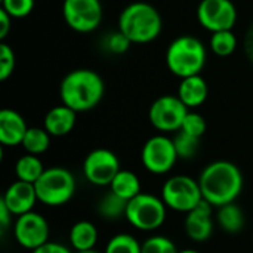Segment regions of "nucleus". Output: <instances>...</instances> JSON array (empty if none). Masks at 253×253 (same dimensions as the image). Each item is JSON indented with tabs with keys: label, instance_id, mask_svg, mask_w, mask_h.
Returning a JSON list of instances; mask_svg holds the SVG:
<instances>
[{
	"label": "nucleus",
	"instance_id": "obj_15",
	"mask_svg": "<svg viewBox=\"0 0 253 253\" xmlns=\"http://www.w3.org/2000/svg\"><path fill=\"white\" fill-rule=\"evenodd\" d=\"M1 202L12 212V215L21 216L24 213L31 212L33 208L36 206V202H39V199L36 194L34 184L18 179L7 187V190L1 197Z\"/></svg>",
	"mask_w": 253,
	"mask_h": 253
},
{
	"label": "nucleus",
	"instance_id": "obj_9",
	"mask_svg": "<svg viewBox=\"0 0 253 253\" xmlns=\"http://www.w3.org/2000/svg\"><path fill=\"white\" fill-rule=\"evenodd\" d=\"M62 15L65 24L76 33H92L102 21L101 0H64Z\"/></svg>",
	"mask_w": 253,
	"mask_h": 253
},
{
	"label": "nucleus",
	"instance_id": "obj_4",
	"mask_svg": "<svg viewBox=\"0 0 253 253\" xmlns=\"http://www.w3.org/2000/svg\"><path fill=\"white\" fill-rule=\"evenodd\" d=\"M165 59L169 71L173 76L185 79L203 71L208 52L200 39L191 34H182L170 42L166 49Z\"/></svg>",
	"mask_w": 253,
	"mask_h": 253
},
{
	"label": "nucleus",
	"instance_id": "obj_13",
	"mask_svg": "<svg viewBox=\"0 0 253 253\" xmlns=\"http://www.w3.org/2000/svg\"><path fill=\"white\" fill-rule=\"evenodd\" d=\"M13 237L19 246L33 252L49 242V224L44 216L31 211L16 216L13 224Z\"/></svg>",
	"mask_w": 253,
	"mask_h": 253
},
{
	"label": "nucleus",
	"instance_id": "obj_3",
	"mask_svg": "<svg viewBox=\"0 0 253 253\" xmlns=\"http://www.w3.org/2000/svg\"><path fill=\"white\" fill-rule=\"evenodd\" d=\"M163 28L160 12L147 1L127 4L119 16V28L132 44H147L154 42Z\"/></svg>",
	"mask_w": 253,
	"mask_h": 253
},
{
	"label": "nucleus",
	"instance_id": "obj_24",
	"mask_svg": "<svg viewBox=\"0 0 253 253\" xmlns=\"http://www.w3.org/2000/svg\"><path fill=\"white\" fill-rule=\"evenodd\" d=\"M21 145L28 154L40 156L47 151L50 145V135L44 127H28Z\"/></svg>",
	"mask_w": 253,
	"mask_h": 253
},
{
	"label": "nucleus",
	"instance_id": "obj_38",
	"mask_svg": "<svg viewBox=\"0 0 253 253\" xmlns=\"http://www.w3.org/2000/svg\"><path fill=\"white\" fill-rule=\"evenodd\" d=\"M77 253H99V252H96L95 249H92V251H84V252H77Z\"/></svg>",
	"mask_w": 253,
	"mask_h": 253
},
{
	"label": "nucleus",
	"instance_id": "obj_14",
	"mask_svg": "<svg viewBox=\"0 0 253 253\" xmlns=\"http://www.w3.org/2000/svg\"><path fill=\"white\" fill-rule=\"evenodd\" d=\"M184 228L194 242H206L213 233V206L205 199L187 213Z\"/></svg>",
	"mask_w": 253,
	"mask_h": 253
},
{
	"label": "nucleus",
	"instance_id": "obj_21",
	"mask_svg": "<svg viewBox=\"0 0 253 253\" xmlns=\"http://www.w3.org/2000/svg\"><path fill=\"white\" fill-rule=\"evenodd\" d=\"M216 222L225 233L237 234L245 227V213L236 203H228L218 208Z\"/></svg>",
	"mask_w": 253,
	"mask_h": 253
},
{
	"label": "nucleus",
	"instance_id": "obj_10",
	"mask_svg": "<svg viewBox=\"0 0 253 253\" xmlns=\"http://www.w3.org/2000/svg\"><path fill=\"white\" fill-rule=\"evenodd\" d=\"M141 160L148 172L154 175L168 173L178 160L173 139L165 135L151 136L142 147Z\"/></svg>",
	"mask_w": 253,
	"mask_h": 253
},
{
	"label": "nucleus",
	"instance_id": "obj_32",
	"mask_svg": "<svg viewBox=\"0 0 253 253\" xmlns=\"http://www.w3.org/2000/svg\"><path fill=\"white\" fill-rule=\"evenodd\" d=\"M130 44H132V42L120 30L113 31L105 37V47L108 52H111L114 55H122V53L127 52Z\"/></svg>",
	"mask_w": 253,
	"mask_h": 253
},
{
	"label": "nucleus",
	"instance_id": "obj_1",
	"mask_svg": "<svg viewBox=\"0 0 253 253\" xmlns=\"http://www.w3.org/2000/svg\"><path fill=\"white\" fill-rule=\"evenodd\" d=\"M202 196L213 208L234 203L243 190V175L237 165L228 160L209 163L199 176Z\"/></svg>",
	"mask_w": 253,
	"mask_h": 253
},
{
	"label": "nucleus",
	"instance_id": "obj_22",
	"mask_svg": "<svg viewBox=\"0 0 253 253\" xmlns=\"http://www.w3.org/2000/svg\"><path fill=\"white\" fill-rule=\"evenodd\" d=\"M44 168L43 163L40 162L39 156L34 154H24L22 157L18 159L15 165V173L19 181H25L30 184H36L39 178L43 175Z\"/></svg>",
	"mask_w": 253,
	"mask_h": 253
},
{
	"label": "nucleus",
	"instance_id": "obj_5",
	"mask_svg": "<svg viewBox=\"0 0 253 253\" xmlns=\"http://www.w3.org/2000/svg\"><path fill=\"white\" fill-rule=\"evenodd\" d=\"M40 203L46 206H62L68 203L76 191V179L65 168H47L34 184Z\"/></svg>",
	"mask_w": 253,
	"mask_h": 253
},
{
	"label": "nucleus",
	"instance_id": "obj_30",
	"mask_svg": "<svg viewBox=\"0 0 253 253\" xmlns=\"http://www.w3.org/2000/svg\"><path fill=\"white\" fill-rule=\"evenodd\" d=\"M0 1H1V9L16 19L28 16L33 12L36 3V0H0Z\"/></svg>",
	"mask_w": 253,
	"mask_h": 253
},
{
	"label": "nucleus",
	"instance_id": "obj_31",
	"mask_svg": "<svg viewBox=\"0 0 253 253\" xmlns=\"http://www.w3.org/2000/svg\"><path fill=\"white\" fill-rule=\"evenodd\" d=\"M15 52L13 49L1 42L0 43V80L1 82H6L12 74H13V70H15Z\"/></svg>",
	"mask_w": 253,
	"mask_h": 253
},
{
	"label": "nucleus",
	"instance_id": "obj_37",
	"mask_svg": "<svg viewBox=\"0 0 253 253\" xmlns=\"http://www.w3.org/2000/svg\"><path fill=\"white\" fill-rule=\"evenodd\" d=\"M178 253H200V252H197V251H194V249H185V251H179Z\"/></svg>",
	"mask_w": 253,
	"mask_h": 253
},
{
	"label": "nucleus",
	"instance_id": "obj_7",
	"mask_svg": "<svg viewBox=\"0 0 253 253\" xmlns=\"http://www.w3.org/2000/svg\"><path fill=\"white\" fill-rule=\"evenodd\" d=\"M162 199L169 209L188 213L203 200V196L199 181L187 175H175L165 182Z\"/></svg>",
	"mask_w": 253,
	"mask_h": 253
},
{
	"label": "nucleus",
	"instance_id": "obj_25",
	"mask_svg": "<svg viewBox=\"0 0 253 253\" xmlns=\"http://www.w3.org/2000/svg\"><path fill=\"white\" fill-rule=\"evenodd\" d=\"M209 46L216 56L225 58V56L233 55L234 50L237 49V37L233 33V30L216 31V33H212Z\"/></svg>",
	"mask_w": 253,
	"mask_h": 253
},
{
	"label": "nucleus",
	"instance_id": "obj_27",
	"mask_svg": "<svg viewBox=\"0 0 253 253\" xmlns=\"http://www.w3.org/2000/svg\"><path fill=\"white\" fill-rule=\"evenodd\" d=\"M104 253H142V245L130 234H117L105 246Z\"/></svg>",
	"mask_w": 253,
	"mask_h": 253
},
{
	"label": "nucleus",
	"instance_id": "obj_35",
	"mask_svg": "<svg viewBox=\"0 0 253 253\" xmlns=\"http://www.w3.org/2000/svg\"><path fill=\"white\" fill-rule=\"evenodd\" d=\"M243 49H245V53H246L249 62L253 64V22L246 30L245 40H243Z\"/></svg>",
	"mask_w": 253,
	"mask_h": 253
},
{
	"label": "nucleus",
	"instance_id": "obj_29",
	"mask_svg": "<svg viewBox=\"0 0 253 253\" xmlns=\"http://www.w3.org/2000/svg\"><path fill=\"white\" fill-rule=\"evenodd\" d=\"M206 127H208V125H206V120L202 114H199L196 111H188L179 130H184L193 136L202 138L206 132Z\"/></svg>",
	"mask_w": 253,
	"mask_h": 253
},
{
	"label": "nucleus",
	"instance_id": "obj_17",
	"mask_svg": "<svg viewBox=\"0 0 253 253\" xmlns=\"http://www.w3.org/2000/svg\"><path fill=\"white\" fill-rule=\"evenodd\" d=\"M76 120H77V113L70 107L61 104L50 108L46 113L43 120V127L49 132L50 136L59 138L68 135L74 129Z\"/></svg>",
	"mask_w": 253,
	"mask_h": 253
},
{
	"label": "nucleus",
	"instance_id": "obj_20",
	"mask_svg": "<svg viewBox=\"0 0 253 253\" xmlns=\"http://www.w3.org/2000/svg\"><path fill=\"white\" fill-rule=\"evenodd\" d=\"M110 191H113L114 194H117L119 197L125 199V200H132L133 197H136L138 194H141V181L139 178L130 172V170H120L114 179L110 184Z\"/></svg>",
	"mask_w": 253,
	"mask_h": 253
},
{
	"label": "nucleus",
	"instance_id": "obj_33",
	"mask_svg": "<svg viewBox=\"0 0 253 253\" xmlns=\"http://www.w3.org/2000/svg\"><path fill=\"white\" fill-rule=\"evenodd\" d=\"M31 253H71V251H70L67 246H64V245L47 242V243H44L43 246L34 249Z\"/></svg>",
	"mask_w": 253,
	"mask_h": 253
},
{
	"label": "nucleus",
	"instance_id": "obj_34",
	"mask_svg": "<svg viewBox=\"0 0 253 253\" xmlns=\"http://www.w3.org/2000/svg\"><path fill=\"white\" fill-rule=\"evenodd\" d=\"M12 19L13 18L6 10L0 9V39L1 40H4L6 36L10 31V28H12Z\"/></svg>",
	"mask_w": 253,
	"mask_h": 253
},
{
	"label": "nucleus",
	"instance_id": "obj_36",
	"mask_svg": "<svg viewBox=\"0 0 253 253\" xmlns=\"http://www.w3.org/2000/svg\"><path fill=\"white\" fill-rule=\"evenodd\" d=\"M12 212L6 208V205L0 200V230L1 233H4L7 230V227L10 225V218H12Z\"/></svg>",
	"mask_w": 253,
	"mask_h": 253
},
{
	"label": "nucleus",
	"instance_id": "obj_26",
	"mask_svg": "<svg viewBox=\"0 0 253 253\" xmlns=\"http://www.w3.org/2000/svg\"><path fill=\"white\" fill-rule=\"evenodd\" d=\"M173 139V145L178 154V159L182 160H191L196 157V154L199 153L200 148V138L193 136L184 130H178L176 135L172 138Z\"/></svg>",
	"mask_w": 253,
	"mask_h": 253
},
{
	"label": "nucleus",
	"instance_id": "obj_11",
	"mask_svg": "<svg viewBox=\"0 0 253 253\" xmlns=\"http://www.w3.org/2000/svg\"><path fill=\"white\" fill-rule=\"evenodd\" d=\"M120 170L119 157L107 148L92 150L83 160L84 178L95 187H110L111 181Z\"/></svg>",
	"mask_w": 253,
	"mask_h": 253
},
{
	"label": "nucleus",
	"instance_id": "obj_23",
	"mask_svg": "<svg viewBox=\"0 0 253 253\" xmlns=\"http://www.w3.org/2000/svg\"><path fill=\"white\" fill-rule=\"evenodd\" d=\"M127 200L119 197L113 191H108L98 203V213L107 221H116L126 215Z\"/></svg>",
	"mask_w": 253,
	"mask_h": 253
},
{
	"label": "nucleus",
	"instance_id": "obj_2",
	"mask_svg": "<svg viewBox=\"0 0 253 253\" xmlns=\"http://www.w3.org/2000/svg\"><path fill=\"white\" fill-rule=\"evenodd\" d=\"M105 93L102 77L90 68L70 71L59 84V96L64 105L76 113H86L98 107Z\"/></svg>",
	"mask_w": 253,
	"mask_h": 253
},
{
	"label": "nucleus",
	"instance_id": "obj_12",
	"mask_svg": "<svg viewBox=\"0 0 253 253\" xmlns=\"http://www.w3.org/2000/svg\"><path fill=\"white\" fill-rule=\"evenodd\" d=\"M197 21L211 33L233 30L237 22V7L231 0H202L197 6Z\"/></svg>",
	"mask_w": 253,
	"mask_h": 253
},
{
	"label": "nucleus",
	"instance_id": "obj_28",
	"mask_svg": "<svg viewBox=\"0 0 253 253\" xmlns=\"http://www.w3.org/2000/svg\"><path fill=\"white\" fill-rule=\"evenodd\" d=\"M175 243L165 236H153L142 243V253H178Z\"/></svg>",
	"mask_w": 253,
	"mask_h": 253
},
{
	"label": "nucleus",
	"instance_id": "obj_18",
	"mask_svg": "<svg viewBox=\"0 0 253 253\" xmlns=\"http://www.w3.org/2000/svg\"><path fill=\"white\" fill-rule=\"evenodd\" d=\"M209 87L206 80L202 77V74L190 76L185 79H181V83L178 86V98L190 108H197L208 99Z\"/></svg>",
	"mask_w": 253,
	"mask_h": 253
},
{
	"label": "nucleus",
	"instance_id": "obj_19",
	"mask_svg": "<svg viewBox=\"0 0 253 253\" xmlns=\"http://www.w3.org/2000/svg\"><path fill=\"white\" fill-rule=\"evenodd\" d=\"M98 242V228L90 221H79L70 230V243L77 252L92 251Z\"/></svg>",
	"mask_w": 253,
	"mask_h": 253
},
{
	"label": "nucleus",
	"instance_id": "obj_16",
	"mask_svg": "<svg viewBox=\"0 0 253 253\" xmlns=\"http://www.w3.org/2000/svg\"><path fill=\"white\" fill-rule=\"evenodd\" d=\"M27 130V122L18 111L10 108L0 111V144L3 147L21 145Z\"/></svg>",
	"mask_w": 253,
	"mask_h": 253
},
{
	"label": "nucleus",
	"instance_id": "obj_8",
	"mask_svg": "<svg viewBox=\"0 0 253 253\" xmlns=\"http://www.w3.org/2000/svg\"><path fill=\"white\" fill-rule=\"evenodd\" d=\"M188 111V107L178 98V95H163L151 104L148 120L154 129L163 133L178 132Z\"/></svg>",
	"mask_w": 253,
	"mask_h": 253
},
{
	"label": "nucleus",
	"instance_id": "obj_6",
	"mask_svg": "<svg viewBox=\"0 0 253 253\" xmlns=\"http://www.w3.org/2000/svg\"><path fill=\"white\" fill-rule=\"evenodd\" d=\"M166 209L163 199L148 193H141L127 202L125 218L136 230L154 231L160 228L166 219Z\"/></svg>",
	"mask_w": 253,
	"mask_h": 253
}]
</instances>
